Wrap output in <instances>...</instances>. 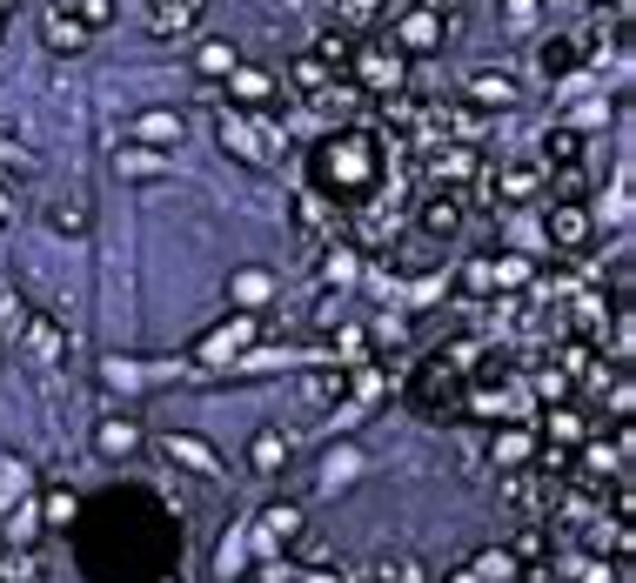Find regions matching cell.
Masks as SVG:
<instances>
[{"instance_id":"83f0119b","label":"cell","mask_w":636,"mask_h":583,"mask_svg":"<svg viewBox=\"0 0 636 583\" xmlns=\"http://www.w3.org/2000/svg\"><path fill=\"white\" fill-rule=\"evenodd\" d=\"M315 54H322V61H329V68L342 74V68H349V61H355V34H342V27H329V34L315 41Z\"/></svg>"},{"instance_id":"e575fe53","label":"cell","mask_w":636,"mask_h":583,"mask_svg":"<svg viewBox=\"0 0 636 583\" xmlns=\"http://www.w3.org/2000/svg\"><path fill=\"white\" fill-rule=\"evenodd\" d=\"M47 222L61 228V235H81V228H88V208H81V202H61L54 215H47Z\"/></svg>"},{"instance_id":"44dd1931","label":"cell","mask_w":636,"mask_h":583,"mask_svg":"<svg viewBox=\"0 0 636 583\" xmlns=\"http://www.w3.org/2000/svg\"><path fill=\"white\" fill-rule=\"evenodd\" d=\"M195 68H201V81H228V74L242 68V54H235V47H228V41H201Z\"/></svg>"},{"instance_id":"ac0fdd59","label":"cell","mask_w":636,"mask_h":583,"mask_svg":"<svg viewBox=\"0 0 636 583\" xmlns=\"http://www.w3.org/2000/svg\"><path fill=\"white\" fill-rule=\"evenodd\" d=\"M583 128L576 121H556V128H543V155H549V168H563V161H583Z\"/></svg>"},{"instance_id":"ffe728a7","label":"cell","mask_w":636,"mask_h":583,"mask_svg":"<svg viewBox=\"0 0 636 583\" xmlns=\"http://www.w3.org/2000/svg\"><path fill=\"white\" fill-rule=\"evenodd\" d=\"M382 14H389V0H335V27L342 34H369Z\"/></svg>"},{"instance_id":"d590c367","label":"cell","mask_w":636,"mask_h":583,"mask_svg":"<svg viewBox=\"0 0 636 583\" xmlns=\"http://www.w3.org/2000/svg\"><path fill=\"white\" fill-rule=\"evenodd\" d=\"M255 463H262V470H282L288 443H282V436H255Z\"/></svg>"},{"instance_id":"b9f144b4","label":"cell","mask_w":636,"mask_h":583,"mask_svg":"<svg viewBox=\"0 0 636 583\" xmlns=\"http://www.w3.org/2000/svg\"><path fill=\"white\" fill-rule=\"evenodd\" d=\"M503 14H509V27H529L536 21V0H503Z\"/></svg>"},{"instance_id":"484cf974","label":"cell","mask_w":636,"mask_h":583,"mask_svg":"<svg viewBox=\"0 0 636 583\" xmlns=\"http://www.w3.org/2000/svg\"><path fill=\"white\" fill-rule=\"evenodd\" d=\"M34 577H41L34 550H27V543H7V550H0V583H34Z\"/></svg>"},{"instance_id":"836d02e7","label":"cell","mask_w":636,"mask_h":583,"mask_svg":"<svg viewBox=\"0 0 636 583\" xmlns=\"http://www.w3.org/2000/svg\"><path fill=\"white\" fill-rule=\"evenodd\" d=\"M268 289H275V282H268L262 269H242V275H235V302H248V309H255V302H268Z\"/></svg>"},{"instance_id":"f546056e","label":"cell","mask_w":636,"mask_h":583,"mask_svg":"<svg viewBox=\"0 0 636 583\" xmlns=\"http://www.w3.org/2000/svg\"><path fill=\"white\" fill-rule=\"evenodd\" d=\"M121 175H134V181H154V175H161V155L134 141V148H121Z\"/></svg>"},{"instance_id":"60d3db41","label":"cell","mask_w":636,"mask_h":583,"mask_svg":"<svg viewBox=\"0 0 636 583\" xmlns=\"http://www.w3.org/2000/svg\"><path fill=\"white\" fill-rule=\"evenodd\" d=\"M576 583H623V570H610V563H583Z\"/></svg>"},{"instance_id":"8992f818","label":"cell","mask_w":636,"mask_h":583,"mask_svg":"<svg viewBox=\"0 0 636 583\" xmlns=\"http://www.w3.org/2000/svg\"><path fill=\"white\" fill-rule=\"evenodd\" d=\"M543 181H549L543 161H503V168L489 161V188H496V202H536Z\"/></svg>"},{"instance_id":"5b68a950","label":"cell","mask_w":636,"mask_h":583,"mask_svg":"<svg viewBox=\"0 0 636 583\" xmlns=\"http://www.w3.org/2000/svg\"><path fill=\"white\" fill-rule=\"evenodd\" d=\"M349 68H355V81H362L369 94L389 101V94H402V81H409V54H395V47H369V54H355Z\"/></svg>"},{"instance_id":"4dcf8cb0","label":"cell","mask_w":636,"mask_h":583,"mask_svg":"<svg viewBox=\"0 0 636 583\" xmlns=\"http://www.w3.org/2000/svg\"><path fill=\"white\" fill-rule=\"evenodd\" d=\"M262 530H268V537H295V530H302V510H295V503H275V510H268L262 516Z\"/></svg>"},{"instance_id":"30bf717a","label":"cell","mask_w":636,"mask_h":583,"mask_svg":"<svg viewBox=\"0 0 636 583\" xmlns=\"http://www.w3.org/2000/svg\"><path fill=\"white\" fill-rule=\"evenodd\" d=\"M14 336H21V349L34 362H67V329L54 322V315H21V329H14Z\"/></svg>"},{"instance_id":"1f68e13d","label":"cell","mask_w":636,"mask_h":583,"mask_svg":"<svg viewBox=\"0 0 636 583\" xmlns=\"http://www.w3.org/2000/svg\"><path fill=\"white\" fill-rule=\"evenodd\" d=\"M74 21L88 34H101V27H114V0H74Z\"/></svg>"},{"instance_id":"7402d4cb","label":"cell","mask_w":636,"mask_h":583,"mask_svg":"<svg viewBox=\"0 0 636 583\" xmlns=\"http://www.w3.org/2000/svg\"><path fill=\"white\" fill-rule=\"evenodd\" d=\"M375 583H429V563L409 557V550H395V557L375 563Z\"/></svg>"},{"instance_id":"ab89813d","label":"cell","mask_w":636,"mask_h":583,"mask_svg":"<svg viewBox=\"0 0 636 583\" xmlns=\"http://www.w3.org/2000/svg\"><path fill=\"white\" fill-rule=\"evenodd\" d=\"M496 456H503V463H523V456H529V436H496Z\"/></svg>"},{"instance_id":"4316f807","label":"cell","mask_w":636,"mask_h":583,"mask_svg":"<svg viewBox=\"0 0 636 583\" xmlns=\"http://www.w3.org/2000/svg\"><path fill=\"white\" fill-rule=\"evenodd\" d=\"M489 275H496V289H529L536 269H529L523 255H489Z\"/></svg>"},{"instance_id":"9c48e42d","label":"cell","mask_w":636,"mask_h":583,"mask_svg":"<svg viewBox=\"0 0 636 583\" xmlns=\"http://www.w3.org/2000/svg\"><path fill=\"white\" fill-rule=\"evenodd\" d=\"M469 101H476V108H489V114H503V108H516V101H523V81H516L509 68H476V74H469Z\"/></svg>"},{"instance_id":"f6af8a7d","label":"cell","mask_w":636,"mask_h":583,"mask_svg":"<svg viewBox=\"0 0 636 583\" xmlns=\"http://www.w3.org/2000/svg\"><path fill=\"white\" fill-rule=\"evenodd\" d=\"M529 583H556V577H549V570H536V577H529Z\"/></svg>"},{"instance_id":"d6986e66","label":"cell","mask_w":636,"mask_h":583,"mask_svg":"<svg viewBox=\"0 0 636 583\" xmlns=\"http://www.w3.org/2000/svg\"><path fill=\"white\" fill-rule=\"evenodd\" d=\"M288 81H295V88H302L308 101H315L322 88H335V68L322 61V54H315V47H308V54H295V68H288Z\"/></svg>"},{"instance_id":"3957f363","label":"cell","mask_w":636,"mask_h":583,"mask_svg":"<svg viewBox=\"0 0 636 583\" xmlns=\"http://www.w3.org/2000/svg\"><path fill=\"white\" fill-rule=\"evenodd\" d=\"M543 235H549V248H563V255H583V248L596 242V215H590V202H549Z\"/></svg>"},{"instance_id":"277c9868","label":"cell","mask_w":636,"mask_h":583,"mask_svg":"<svg viewBox=\"0 0 636 583\" xmlns=\"http://www.w3.org/2000/svg\"><path fill=\"white\" fill-rule=\"evenodd\" d=\"M449 41V14L442 7H409L402 21H395V54H436V47Z\"/></svg>"},{"instance_id":"e0dca14e","label":"cell","mask_w":636,"mask_h":583,"mask_svg":"<svg viewBox=\"0 0 636 583\" xmlns=\"http://www.w3.org/2000/svg\"><path fill=\"white\" fill-rule=\"evenodd\" d=\"M94 449H101V456H134V449H141V423H134V416H108V423L94 429Z\"/></svg>"},{"instance_id":"cb8c5ba5","label":"cell","mask_w":636,"mask_h":583,"mask_svg":"<svg viewBox=\"0 0 636 583\" xmlns=\"http://www.w3.org/2000/svg\"><path fill=\"white\" fill-rule=\"evenodd\" d=\"M228 88H235L228 108H262V101H268V74L262 68H235V74H228Z\"/></svg>"},{"instance_id":"7a4b0ae2","label":"cell","mask_w":636,"mask_h":583,"mask_svg":"<svg viewBox=\"0 0 636 583\" xmlns=\"http://www.w3.org/2000/svg\"><path fill=\"white\" fill-rule=\"evenodd\" d=\"M469 222V195L462 188H442V181H429L416 202V235H429V242H449L456 228Z\"/></svg>"},{"instance_id":"9a60e30c","label":"cell","mask_w":636,"mask_h":583,"mask_svg":"<svg viewBox=\"0 0 636 583\" xmlns=\"http://www.w3.org/2000/svg\"><path fill=\"white\" fill-rule=\"evenodd\" d=\"M315 262H322V282H335V289H349L355 269H362L355 242H335V235H322V242H315Z\"/></svg>"},{"instance_id":"6da1fadb","label":"cell","mask_w":636,"mask_h":583,"mask_svg":"<svg viewBox=\"0 0 636 583\" xmlns=\"http://www.w3.org/2000/svg\"><path fill=\"white\" fill-rule=\"evenodd\" d=\"M215 135H221V148H235L248 168H268V155H275L262 114H248V108H215Z\"/></svg>"},{"instance_id":"74e56055","label":"cell","mask_w":636,"mask_h":583,"mask_svg":"<svg viewBox=\"0 0 636 583\" xmlns=\"http://www.w3.org/2000/svg\"><path fill=\"white\" fill-rule=\"evenodd\" d=\"M335 349H342V362H362V349H369V336H362V329H342V336H335Z\"/></svg>"},{"instance_id":"4fadbf2b","label":"cell","mask_w":636,"mask_h":583,"mask_svg":"<svg viewBox=\"0 0 636 583\" xmlns=\"http://www.w3.org/2000/svg\"><path fill=\"white\" fill-rule=\"evenodd\" d=\"M201 14V0H148V34L154 41H175V34H188Z\"/></svg>"},{"instance_id":"603a6c76","label":"cell","mask_w":636,"mask_h":583,"mask_svg":"<svg viewBox=\"0 0 636 583\" xmlns=\"http://www.w3.org/2000/svg\"><path fill=\"white\" fill-rule=\"evenodd\" d=\"M549 443H563V449H576V443H583V436H590V423H583V416H576V409L570 403H556V409H549Z\"/></svg>"},{"instance_id":"ee69618b","label":"cell","mask_w":636,"mask_h":583,"mask_svg":"<svg viewBox=\"0 0 636 583\" xmlns=\"http://www.w3.org/2000/svg\"><path fill=\"white\" fill-rule=\"evenodd\" d=\"M449 583H483V577H476V570H456V577H449Z\"/></svg>"},{"instance_id":"f35d334b","label":"cell","mask_w":636,"mask_h":583,"mask_svg":"<svg viewBox=\"0 0 636 583\" xmlns=\"http://www.w3.org/2000/svg\"><path fill=\"white\" fill-rule=\"evenodd\" d=\"M476 577H483V583H503V577H516V563H509V557H483V563H476Z\"/></svg>"},{"instance_id":"8d00e7d4","label":"cell","mask_w":636,"mask_h":583,"mask_svg":"<svg viewBox=\"0 0 636 583\" xmlns=\"http://www.w3.org/2000/svg\"><path fill=\"white\" fill-rule=\"evenodd\" d=\"M47 523H74V490H54V496H47Z\"/></svg>"},{"instance_id":"7bdbcfd3","label":"cell","mask_w":636,"mask_h":583,"mask_svg":"<svg viewBox=\"0 0 636 583\" xmlns=\"http://www.w3.org/2000/svg\"><path fill=\"white\" fill-rule=\"evenodd\" d=\"M516 557H523V563H536V557H543V530H523V543H516Z\"/></svg>"},{"instance_id":"bcb514c9","label":"cell","mask_w":636,"mask_h":583,"mask_svg":"<svg viewBox=\"0 0 636 583\" xmlns=\"http://www.w3.org/2000/svg\"><path fill=\"white\" fill-rule=\"evenodd\" d=\"M7 14H14V0H0V21H7Z\"/></svg>"},{"instance_id":"7c38bea8","label":"cell","mask_w":636,"mask_h":583,"mask_svg":"<svg viewBox=\"0 0 636 583\" xmlns=\"http://www.w3.org/2000/svg\"><path fill=\"white\" fill-rule=\"evenodd\" d=\"M262 336V315H228L215 336L201 342V362H221V356H235V349H248V342Z\"/></svg>"},{"instance_id":"d4e9b609","label":"cell","mask_w":636,"mask_h":583,"mask_svg":"<svg viewBox=\"0 0 636 583\" xmlns=\"http://www.w3.org/2000/svg\"><path fill=\"white\" fill-rule=\"evenodd\" d=\"M27 490H34V470H27L21 456H7V463H0V510H14Z\"/></svg>"},{"instance_id":"8fae6325","label":"cell","mask_w":636,"mask_h":583,"mask_svg":"<svg viewBox=\"0 0 636 583\" xmlns=\"http://www.w3.org/2000/svg\"><path fill=\"white\" fill-rule=\"evenodd\" d=\"M583 61H590V54H583V41H576V34H549V41L536 47V74H543V81H570Z\"/></svg>"},{"instance_id":"2e32d148","label":"cell","mask_w":636,"mask_h":583,"mask_svg":"<svg viewBox=\"0 0 636 583\" xmlns=\"http://www.w3.org/2000/svg\"><path fill=\"white\" fill-rule=\"evenodd\" d=\"M161 456H168V463H195L208 483H221V456H215L208 443H195V436H168V443H161Z\"/></svg>"},{"instance_id":"52a82bcc","label":"cell","mask_w":636,"mask_h":583,"mask_svg":"<svg viewBox=\"0 0 636 583\" xmlns=\"http://www.w3.org/2000/svg\"><path fill=\"white\" fill-rule=\"evenodd\" d=\"M369 148H375L369 128H349V135H335L329 148H322V161H335V181L355 188V181H369Z\"/></svg>"},{"instance_id":"ba28073f","label":"cell","mask_w":636,"mask_h":583,"mask_svg":"<svg viewBox=\"0 0 636 583\" xmlns=\"http://www.w3.org/2000/svg\"><path fill=\"white\" fill-rule=\"evenodd\" d=\"M41 41H47V54H81L94 34L74 21V7H67V0H47V7H41Z\"/></svg>"},{"instance_id":"f1b7e54d","label":"cell","mask_w":636,"mask_h":583,"mask_svg":"<svg viewBox=\"0 0 636 583\" xmlns=\"http://www.w3.org/2000/svg\"><path fill=\"white\" fill-rule=\"evenodd\" d=\"M583 195H590V168L583 161H563L556 168V202H583Z\"/></svg>"},{"instance_id":"d6a6232c","label":"cell","mask_w":636,"mask_h":583,"mask_svg":"<svg viewBox=\"0 0 636 583\" xmlns=\"http://www.w3.org/2000/svg\"><path fill=\"white\" fill-rule=\"evenodd\" d=\"M462 295H496V275H489V255L462 262Z\"/></svg>"},{"instance_id":"5bb4252c","label":"cell","mask_w":636,"mask_h":583,"mask_svg":"<svg viewBox=\"0 0 636 583\" xmlns=\"http://www.w3.org/2000/svg\"><path fill=\"white\" fill-rule=\"evenodd\" d=\"M181 135H188L181 108H148L141 121H134V141H141V148H175Z\"/></svg>"}]
</instances>
